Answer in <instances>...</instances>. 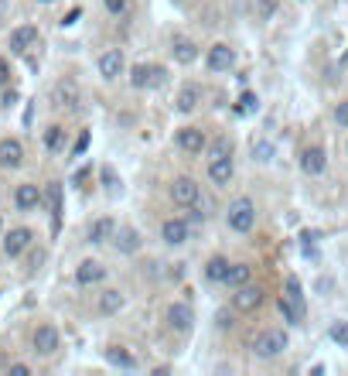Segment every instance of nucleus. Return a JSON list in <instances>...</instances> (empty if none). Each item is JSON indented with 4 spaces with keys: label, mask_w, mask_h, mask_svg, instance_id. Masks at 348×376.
<instances>
[{
    "label": "nucleus",
    "mask_w": 348,
    "mask_h": 376,
    "mask_svg": "<svg viewBox=\"0 0 348 376\" xmlns=\"http://www.w3.org/2000/svg\"><path fill=\"white\" fill-rule=\"evenodd\" d=\"M225 222H229V229L232 233H239V236H246V233H253V226H256V202L253 199H232L229 202V213H225Z\"/></svg>",
    "instance_id": "obj_1"
},
{
    "label": "nucleus",
    "mask_w": 348,
    "mask_h": 376,
    "mask_svg": "<svg viewBox=\"0 0 348 376\" xmlns=\"http://www.w3.org/2000/svg\"><path fill=\"white\" fill-rule=\"evenodd\" d=\"M284 349H287V332H284V328H263V332L253 339L256 359H277Z\"/></svg>",
    "instance_id": "obj_2"
},
{
    "label": "nucleus",
    "mask_w": 348,
    "mask_h": 376,
    "mask_svg": "<svg viewBox=\"0 0 348 376\" xmlns=\"http://www.w3.org/2000/svg\"><path fill=\"white\" fill-rule=\"evenodd\" d=\"M164 82H167V72L161 65H151V62H140L130 72V86L134 89H161Z\"/></svg>",
    "instance_id": "obj_3"
},
{
    "label": "nucleus",
    "mask_w": 348,
    "mask_h": 376,
    "mask_svg": "<svg viewBox=\"0 0 348 376\" xmlns=\"http://www.w3.org/2000/svg\"><path fill=\"white\" fill-rule=\"evenodd\" d=\"M263 301H267V291H263L260 284H242V288H236V295H232V311L249 315V311H256Z\"/></svg>",
    "instance_id": "obj_4"
},
{
    "label": "nucleus",
    "mask_w": 348,
    "mask_h": 376,
    "mask_svg": "<svg viewBox=\"0 0 348 376\" xmlns=\"http://www.w3.org/2000/svg\"><path fill=\"white\" fill-rule=\"evenodd\" d=\"M164 322H167V328H171V332L188 335V332H191V325H195V311H191V304H188V301H174V304H167Z\"/></svg>",
    "instance_id": "obj_5"
},
{
    "label": "nucleus",
    "mask_w": 348,
    "mask_h": 376,
    "mask_svg": "<svg viewBox=\"0 0 348 376\" xmlns=\"http://www.w3.org/2000/svg\"><path fill=\"white\" fill-rule=\"evenodd\" d=\"M79 100H82V93L76 79H58L52 86V103L58 109H79Z\"/></svg>",
    "instance_id": "obj_6"
},
{
    "label": "nucleus",
    "mask_w": 348,
    "mask_h": 376,
    "mask_svg": "<svg viewBox=\"0 0 348 376\" xmlns=\"http://www.w3.org/2000/svg\"><path fill=\"white\" fill-rule=\"evenodd\" d=\"M198 195H202V188L195 178H174L171 182V199H174V206H181V209H191L195 202H198Z\"/></svg>",
    "instance_id": "obj_7"
},
{
    "label": "nucleus",
    "mask_w": 348,
    "mask_h": 376,
    "mask_svg": "<svg viewBox=\"0 0 348 376\" xmlns=\"http://www.w3.org/2000/svg\"><path fill=\"white\" fill-rule=\"evenodd\" d=\"M174 144L185 151L188 158H198V154L209 147V144H205V130H202V127H181V130H178V137H174Z\"/></svg>",
    "instance_id": "obj_8"
},
{
    "label": "nucleus",
    "mask_w": 348,
    "mask_h": 376,
    "mask_svg": "<svg viewBox=\"0 0 348 376\" xmlns=\"http://www.w3.org/2000/svg\"><path fill=\"white\" fill-rule=\"evenodd\" d=\"M58 328L55 325H38L34 328V335H31V346H34V352L38 356H55L58 352Z\"/></svg>",
    "instance_id": "obj_9"
},
{
    "label": "nucleus",
    "mask_w": 348,
    "mask_h": 376,
    "mask_svg": "<svg viewBox=\"0 0 348 376\" xmlns=\"http://www.w3.org/2000/svg\"><path fill=\"white\" fill-rule=\"evenodd\" d=\"M31 243H34V233H31L27 226H18V229H11V233L4 236V253L14 260V257H21V253H25Z\"/></svg>",
    "instance_id": "obj_10"
},
{
    "label": "nucleus",
    "mask_w": 348,
    "mask_h": 376,
    "mask_svg": "<svg viewBox=\"0 0 348 376\" xmlns=\"http://www.w3.org/2000/svg\"><path fill=\"white\" fill-rule=\"evenodd\" d=\"M25 164V144L18 137L0 140V168H21Z\"/></svg>",
    "instance_id": "obj_11"
},
{
    "label": "nucleus",
    "mask_w": 348,
    "mask_h": 376,
    "mask_svg": "<svg viewBox=\"0 0 348 376\" xmlns=\"http://www.w3.org/2000/svg\"><path fill=\"white\" fill-rule=\"evenodd\" d=\"M123 65H127V62H123V52H120V48H109V52L99 55V76L106 82L120 79V76H123Z\"/></svg>",
    "instance_id": "obj_12"
},
{
    "label": "nucleus",
    "mask_w": 348,
    "mask_h": 376,
    "mask_svg": "<svg viewBox=\"0 0 348 376\" xmlns=\"http://www.w3.org/2000/svg\"><path fill=\"white\" fill-rule=\"evenodd\" d=\"M188 236H191L188 219H167L161 226V240L167 243V246H181V243H188Z\"/></svg>",
    "instance_id": "obj_13"
},
{
    "label": "nucleus",
    "mask_w": 348,
    "mask_h": 376,
    "mask_svg": "<svg viewBox=\"0 0 348 376\" xmlns=\"http://www.w3.org/2000/svg\"><path fill=\"white\" fill-rule=\"evenodd\" d=\"M106 277V267L99 264V260H82L79 267H76V284L79 288H92V284H99Z\"/></svg>",
    "instance_id": "obj_14"
},
{
    "label": "nucleus",
    "mask_w": 348,
    "mask_h": 376,
    "mask_svg": "<svg viewBox=\"0 0 348 376\" xmlns=\"http://www.w3.org/2000/svg\"><path fill=\"white\" fill-rule=\"evenodd\" d=\"M205 62H209V69H212V72H225V69H232V65H236V52H232L229 45H222V41H218V45L209 48V58H205Z\"/></svg>",
    "instance_id": "obj_15"
},
{
    "label": "nucleus",
    "mask_w": 348,
    "mask_h": 376,
    "mask_svg": "<svg viewBox=\"0 0 348 376\" xmlns=\"http://www.w3.org/2000/svg\"><path fill=\"white\" fill-rule=\"evenodd\" d=\"M232 175H236L232 158H215V161H209V182H212L215 188L229 185V182H232Z\"/></svg>",
    "instance_id": "obj_16"
},
{
    "label": "nucleus",
    "mask_w": 348,
    "mask_h": 376,
    "mask_svg": "<svg viewBox=\"0 0 348 376\" xmlns=\"http://www.w3.org/2000/svg\"><path fill=\"white\" fill-rule=\"evenodd\" d=\"M34 41H38V27L34 25H21V27L11 31V52L14 55H25Z\"/></svg>",
    "instance_id": "obj_17"
},
{
    "label": "nucleus",
    "mask_w": 348,
    "mask_h": 376,
    "mask_svg": "<svg viewBox=\"0 0 348 376\" xmlns=\"http://www.w3.org/2000/svg\"><path fill=\"white\" fill-rule=\"evenodd\" d=\"M113 233H116V222H113V215H99L92 226H89V233H85V240L89 243H106V240H113Z\"/></svg>",
    "instance_id": "obj_18"
},
{
    "label": "nucleus",
    "mask_w": 348,
    "mask_h": 376,
    "mask_svg": "<svg viewBox=\"0 0 348 376\" xmlns=\"http://www.w3.org/2000/svg\"><path fill=\"white\" fill-rule=\"evenodd\" d=\"M14 206H18L21 213L38 209V206H41V188L38 185H18V192H14Z\"/></svg>",
    "instance_id": "obj_19"
},
{
    "label": "nucleus",
    "mask_w": 348,
    "mask_h": 376,
    "mask_svg": "<svg viewBox=\"0 0 348 376\" xmlns=\"http://www.w3.org/2000/svg\"><path fill=\"white\" fill-rule=\"evenodd\" d=\"M113 246H116L120 253H127V257H130V253L140 250V233H137L134 226H123V229H116V233H113Z\"/></svg>",
    "instance_id": "obj_20"
},
{
    "label": "nucleus",
    "mask_w": 348,
    "mask_h": 376,
    "mask_svg": "<svg viewBox=\"0 0 348 376\" xmlns=\"http://www.w3.org/2000/svg\"><path fill=\"white\" fill-rule=\"evenodd\" d=\"M300 168H304L307 175H324V168H328V154H324L321 147H307V151L300 154Z\"/></svg>",
    "instance_id": "obj_21"
},
{
    "label": "nucleus",
    "mask_w": 348,
    "mask_h": 376,
    "mask_svg": "<svg viewBox=\"0 0 348 376\" xmlns=\"http://www.w3.org/2000/svg\"><path fill=\"white\" fill-rule=\"evenodd\" d=\"M106 363L116 370H137V356L123 346H106Z\"/></svg>",
    "instance_id": "obj_22"
},
{
    "label": "nucleus",
    "mask_w": 348,
    "mask_h": 376,
    "mask_svg": "<svg viewBox=\"0 0 348 376\" xmlns=\"http://www.w3.org/2000/svg\"><path fill=\"white\" fill-rule=\"evenodd\" d=\"M171 52H174V58H178L181 65H191V62L198 58V45H195L191 38H181V34H178V38L171 41Z\"/></svg>",
    "instance_id": "obj_23"
},
{
    "label": "nucleus",
    "mask_w": 348,
    "mask_h": 376,
    "mask_svg": "<svg viewBox=\"0 0 348 376\" xmlns=\"http://www.w3.org/2000/svg\"><path fill=\"white\" fill-rule=\"evenodd\" d=\"M225 274H229V260H225L222 253L209 257V264H205V281H212V284H225Z\"/></svg>",
    "instance_id": "obj_24"
},
{
    "label": "nucleus",
    "mask_w": 348,
    "mask_h": 376,
    "mask_svg": "<svg viewBox=\"0 0 348 376\" xmlns=\"http://www.w3.org/2000/svg\"><path fill=\"white\" fill-rule=\"evenodd\" d=\"M249 274H253V267H249V264H229L225 284H229V288H242V284H249Z\"/></svg>",
    "instance_id": "obj_25"
},
{
    "label": "nucleus",
    "mask_w": 348,
    "mask_h": 376,
    "mask_svg": "<svg viewBox=\"0 0 348 376\" xmlns=\"http://www.w3.org/2000/svg\"><path fill=\"white\" fill-rule=\"evenodd\" d=\"M123 308V291H103L99 295V315H116Z\"/></svg>",
    "instance_id": "obj_26"
},
{
    "label": "nucleus",
    "mask_w": 348,
    "mask_h": 376,
    "mask_svg": "<svg viewBox=\"0 0 348 376\" xmlns=\"http://www.w3.org/2000/svg\"><path fill=\"white\" fill-rule=\"evenodd\" d=\"M198 100H202V89L191 82V86H185V89L178 93V109H185V113H188V109L198 107Z\"/></svg>",
    "instance_id": "obj_27"
},
{
    "label": "nucleus",
    "mask_w": 348,
    "mask_h": 376,
    "mask_svg": "<svg viewBox=\"0 0 348 376\" xmlns=\"http://www.w3.org/2000/svg\"><path fill=\"white\" fill-rule=\"evenodd\" d=\"M205 151H209V158H212V161L215 158H232V140H229V137H215Z\"/></svg>",
    "instance_id": "obj_28"
},
{
    "label": "nucleus",
    "mask_w": 348,
    "mask_h": 376,
    "mask_svg": "<svg viewBox=\"0 0 348 376\" xmlns=\"http://www.w3.org/2000/svg\"><path fill=\"white\" fill-rule=\"evenodd\" d=\"M45 147H48V151H62V147H65V130H62V127H58V123H52V127H48V130H45Z\"/></svg>",
    "instance_id": "obj_29"
},
{
    "label": "nucleus",
    "mask_w": 348,
    "mask_h": 376,
    "mask_svg": "<svg viewBox=\"0 0 348 376\" xmlns=\"http://www.w3.org/2000/svg\"><path fill=\"white\" fill-rule=\"evenodd\" d=\"M287 301L297 308V315L304 318V295H300V284H297L294 277H287Z\"/></svg>",
    "instance_id": "obj_30"
},
{
    "label": "nucleus",
    "mask_w": 348,
    "mask_h": 376,
    "mask_svg": "<svg viewBox=\"0 0 348 376\" xmlns=\"http://www.w3.org/2000/svg\"><path fill=\"white\" fill-rule=\"evenodd\" d=\"M273 154H277V151H273L270 140H256V144H253V161L267 164V161H273Z\"/></svg>",
    "instance_id": "obj_31"
},
{
    "label": "nucleus",
    "mask_w": 348,
    "mask_h": 376,
    "mask_svg": "<svg viewBox=\"0 0 348 376\" xmlns=\"http://www.w3.org/2000/svg\"><path fill=\"white\" fill-rule=\"evenodd\" d=\"M328 335H331V339H335L338 346H348V322H331Z\"/></svg>",
    "instance_id": "obj_32"
},
{
    "label": "nucleus",
    "mask_w": 348,
    "mask_h": 376,
    "mask_svg": "<svg viewBox=\"0 0 348 376\" xmlns=\"http://www.w3.org/2000/svg\"><path fill=\"white\" fill-rule=\"evenodd\" d=\"M277 308H280V315H284V318H287V322H291V325H297V322H300V315H297V308H294V304H291V301H287V297H280V301H277Z\"/></svg>",
    "instance_id": "obj_33"
},
{
    "label": "nucleus",
    "mask_w": 348,
    "mask_h": 376,
    "mask_svg": "<svg viewBox=\"0 0 348 376\" xmlns=\"http://www.w3.org/2000/svg\"><path fill=\"white\" fill-rule=\"evenodd\" d=\"M48 206H52V213H55V215L62 213V188L55 185V182L48 185Z\"/></svg>",
    "instance_id": "obj_34"
},
{
    "label": "nucleus",
    "mask_w": 348,
    "mask_h": 376,
    "mask_svg": "<svg viewBox=\"0 0 348 376\" xmlns=\"http://www.w3.org/2000/svg\"><path fill=\"white\" fill-rule=\"evenodd\" d=\"M335 123H338V127H345V130H348V100H342V103H335Z\"/></svg>",
    "instance_id": "obj_35"
},
{
    "label": "nucleus",
    "mask_w": 348,
    "mask_h": 376,
    "mask_svg": "<svg viewBox=\"0 0 348 376\" xmlns=\"http://www.w3.org/2000/svg\"><path fill=\"white\" fill-rule=\"evenodd\" d=\"M256 103H260V100H256V96H253V93H242V100H239V113H253V109H256Z\"/></svg>",
    "instance_id": "obj_36"
},
{
    "label": "nucleus",
    "mask_w": 348,
    "mask_h": 376,
    "mask_svg": "<svg viewBox=\"0 0 348 376\" xmlns=\"http://www.w3.org/2000/svg\"><path fill=\"white\" fill-rule=\"evenodd\" d=\"M103 7H106L109 14H116V18H120V14L127 11V0H103Z\"/></svg>",
    "instance_id": "obj_37"
},
{
    "label": "nucleus",
    "mask_w": 348,
    "mask_h": 376,
    "mask_svg": "<svg viewBox=\"0 0 348 376\" xmlns=\"http://www.w3.org/2000/svg\"><path fill=\"white\" fill-rule=\"evenodd\" d=\"M11 82V65H7V58H0V86H7Z\"/></svg>",
    "instance_id": "obj_38"
},
{
    "label": "nucleus",
    "mask_w": 348,
    "mask_h": 376,
    "mask_svg": "<svg viewBox=\"0 0 348 376\" xmlns=\"http://www.w3.org/2000/svg\"><path fill=\"white\" fill-rule=\"evenodd\" d=\"M273 11H277V0H260V14H263V18H270Z\"/></svg>",
    "instance_id": "obj_39"
},
{
    "label": "nucleus",
    "mask_w": 348,
    "mask_h": 376,
    "mask_svg": "<svg viewBox=\"0 0 348 376\" xmlns=\"http://www.w3.org/2000/svg\"><path fill=\"white\" fill-rule=\"evenodd\" d=\"M11 373H14V376H27V373H31V366H27V363H14V366H11Z\"/></svg>",
    "instance_id": "obj_40"
},
{
    "label": "nucleus",
    "mask_w": 348,
    "mask_h": 376,
    "mask_svg": "<svg viewBox=\"0 0 348 376\" xmlns=\"http://www.w3.org/2000/svg\"><path fill=\"white\" fill-rule=\"evenodd\" d=\"M14 103H18V93H14V89H11V93H4V107H14Z\"/></svg>",
    "instance_id": "obj_41"
},
{
    "label": "nucleus",
    "mask_w": 348,
    "mask_h": 376,
    "mask_svg": "<svg viewBox=\"0 0 348 376\" xmlns=\"http://www.w3.org/2000/svg\"><path fill=\"white\" fill-rule=\"evenodd\" d=\"M229 318H232V315H229V311H222V315H218V325H222V328H229V325H232Z\"/></svg>",
    "instance_id": "obj_42"
},
{
    "label": "nucleus",
    "mask_w": 348,
    "mask_h": 376,
    "mask_svg": "<svg viewBox=\"0 0 348 376\" xmlns=\"http://www.w3.org/2000/svg\"><path fill=\"white\" fill-rule=\"evenodd\" d=\"M38 4H55V0H38Z\"/></svg>",
    "instance_id": "obj_43"
},
{
    "label": "nucleus",
    "mask_w": 348,
    "mask_h": 376,
    "mask_svg": "<svg viewBox=\"0 0 348 376\" xmlns=\"http://www.w3.org/2000/svg\"><path fill=\"white\" fill-rule=\"evenodd\" d=\"M0 233H4V222H0Z\"/></svg>",
    "instance_id": "obj_44"
},
{
    "label": "nucleus",
    "mask_w": 348,
    "mask_h": 376,
    "mask_svg": "<svg viewBox=\"0 0 348 376\" xmlns=\"http://www.w3.org/2000/svg\"><path fill=\"white\" fill-rule=\"evenodd\" d=\"M178 4H185V0H178Z\"/></svg>",
    "instance_id": "obj_45"
},
{
    "label": "nucleus",
    "mask_w": 348,
    "mask_h": 376,
    "mask_svg": "<svg viewBox=\"0 0 348 376\" xmlns=\"http://www.w3.org/2000/svg\"><path fill=\"white\" fill-rule=\"evenodd\" d=\"M345 62H348V55H345Z\"/></svg>",
    "instance_id": "obj_46"
}]
</instances>
